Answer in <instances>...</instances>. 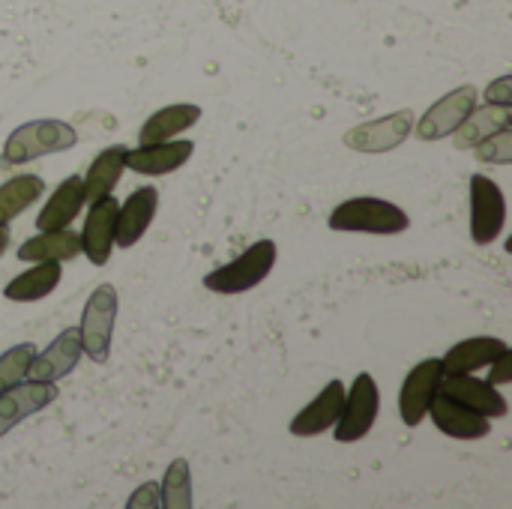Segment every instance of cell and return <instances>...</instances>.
<instances>
[{
  "instance_id": "6da1fadb",
  "label": "cell",
  "mask_w": 512,
  "mask_h": 509,
  "mask_svg": "<svg viewBox=\"0 0 512 509\" xmlns=\"http://www.w3.org/2000/svg\"><path fill=\"white\" fill-rule=\"evenodd\" d=\"M330 228L342 231V234H378V237H390V234H405L411 228V216L384 198H348L342 201L333 213H330Z\"/></svg>"
},
{
  "instance_id": "7a4b0ae2",
  "label": "cell",
  "mask_w": 512,
  "mask_h": 509,
  "mask_svg": "<svg viewBox=\"0 0 512 509\" xmlns=\"http://www.w3.org/2000/svg\"><path fill=\"white\" fill-rule=\"evenodd\" d=\"M78 135L63 120H30L12 129V135L3 144V165H24L48 153H63L75 147Z\"/></svg>"
},
{
  "instance_id": "3957f363",
  "label": "cell",
  "mask_w": 512,
  "mask_h": 509,
  "mask_svg": "<svg viewBox=\"0 0 512 509\" xmlns=\"http://www.w3.org/2000/svg\"><path fill=\"white\" fill-rule=\"evenodd\" d=\"M276 243L273 240H258L252 243L243 255H237L231 264L213 270L204 276V288L213 294H243L258 288L276 267Z\"/></svg>"
},
{
  "instance_id": "277c9868",
  "label": "cell",
  "mask_w": 512,
  "mask_h": 509,
  "mask_svg": "<svg viewBox=\"0 0 512 509\" xmlns=\"http://www.w3.org/2000/svg\"><path fill=\"white\" fill-rule=\"evenodd\" d=\"M378 414H381V390H378V381L369 375V372H360L351 384V390L345 393V405H342V414L333 426V435L339 444H357L363 441L375 423H378Z\"/></svg>"
},
{
  "instance_id": "5b68a950",
  "label": "cell",
  "mask_w": 512,
  "mask_h": 509,
  "mask_svg": "<svg viewBox=\"0 0 512 509\" xmlns=\"http://www.w3.org/2000/svg\"><path fill=\"white\" fill-rule=\"evenodd\" d=\"M114 321H117V291L114 285H99L81 312V324H78V336H81V348L93 363H105L111 354V336H114Z\"/></svg>"
},
{
  "instance_id": "8992f818",
  "label": "cell",
  "mask_w": 512,
  "mask_h": 509,
  "mask_svg": "<svg viewBox=\"0 0 512 509\" xmlns=\"http://www.w3.org/2000/svg\"><path fill=\"white\" fill-rule=\"evenodd\" d=\"M507 198L501 186L486 174H471V240L489 246L504 234Z\"/></svg>"
},
{
  "instance_id": "52a82bcc",
  "label": "cell",
  "mask_w": 512,
  "mask_h": 509,
  "mask_svg": "<svg viewBox=\"0 0 512 509\" xmlns=\"http://www.w3.org/2000/svg\"><path fill=\"white\" fill-rule=\"evenodd\" d=\"M444 375H447V372H444V363H441L438 357L420 360V363L408 372V378H405V384H402V390H399V414H402V423H405V426L417 429V426L426 420L429 405H432L435 393L441 390Z\"/></svg>"
},
{
  "instance_id": "ba28073f",
  "label": "cell",
  "mask_w": 512,
  "mask_h": 509,
  "mask_svg": "<svg viewBox=\"0 0 512 509\" xmlns=\"http://www.w3.org/2000/svg\"><path fill=\"white\" fill-rule=\"evenodd\" d=\"M411 132H414V111L402 108L387 117L354 126L351 132H345L342 141H345V147H351L357 153H390L399 144H405V138Z\"/></svg>"
},
{
  "instance_id": "9c48e42d",
  "label": "cell",
  "mask_w": 512,
  "mask_h": 509,
  "mask_svg": "<svg viewBox=\"0 0 512 509\" xmlns=\"http://www.w3.org/2000/svg\"><path fill=\"white\" fill-rule=\"evenodd\" d=\"M474 108H477V90L471 84L450 90L447 96L432 102V108L417 120V138L420 141H441V138L453 135Z\"/></svg>"
},
{
  "instance_id": "30bf717a",
  "label": "cell",
  "mask_w": 512,
  "mask_h": 509,
  "mask_svg": "<svg viewBox=\"0 0 512 509\" xmlns=\"http://www.w3.org/2000/svg\"><path fill=\"white\" fill-rule=\"evenodd\" d=\"M51 402H57V384L51 381H18L0 393V438L9 435L21 420L45 411Z\"/></svg>"
},
{
  "instance_id": "8fae6325",
  "label": "cell",
  "mask_w": 512,
  "mask_h": 509,
  "mask_svg": "<svg viewBox=\"0 0 512 509\" xmlns=\"http://www.w3.org/2000/svg\"><path fill=\"white\" fill-rule=\"evenodd\" d=\"M195 153V144L189 138H171V141H159V144H138L135 150L126 147L123 156V168L144 174V177H162L171 174L177 168H183Z\"/></svg>"
},
{
  "instance_id": "7c38bea8",
  "label": "cell",
  "mask_w": 512,
  "mask_h": 509,
  "mask_svg": "<svg viewBox=\"0 0 512 509\" xmlns=\"http://www.w3.org/2000/svg\"><path fill=\"white\" fill-rule=\"evenodd\" d=\"M426 417H432V423H435L438 432H444V435H450L456 441H480V438H486L492 432L489 417L465 408L462 402H456L453 396H447L441 390L435 393Z\"/></svg>"
},
{
  "instance_id": "4fadbf2b",
  "label": "cell",
  "mask_w": 512,
  "mask_h": 509,
  "mask_svg": "<svg viewBox=\"0 0 512 509\" xmlns=\"http://www.w3.org/2000/svg\"><path fill=\"white\" fill-rule=\"evenodd\" d=\"M156 207H159L156 186H141V189L129 192V198L123 204H117L114 243L120 249H132L135 243H141V237L147 234V228L156 216Z\"/></svg>"
},
{
  "instance_id": "5bb4252c",
  "label": "cell",
  "mask_w": 512,
  "mask_h": 509,
  "mask_svg": "<svg viewBox=\"0 0 512 509\" xmlns=\"http://www.w3.org/2000/svg\"><path fill=\"white\" fill-rule=\"evenodd\" d=\"M117 204L114 195H105L99 201L90 204V213L84 219V228H81V252L87 255V261L93 267H102L108 264L111 258V249H114V222H117Z\"/></svg>"
},
{
  "instance_id": "9a60e30c",
  "label": "cell",
  "mask_w": 512,
  "mask_h": 509,
  "mask_svg": "<svg viewBox=\"0 0 512 509\" xmlns=\"http://www.w3.org/2000/svg\"><path fill=\"white\" fill-rule=\"evenodd\" d=\"M441 393L453 396L456 402H462L465 408L489 417V420H498V417H507L510 414V405L504 399V393L483 381V378H474V375H444L441 381Z\"/></svg>"
},
{
  "instance_id": "2e32d148",
  "label": "cell",
  "mask_w": 512,
  "mask_h": 509,
  "mask_svg": "<svg viewBox=\"0 0 512 509\" xmlns=\"http://www.w3.org/2000/svg\"><path fill=\"white\" fill-rule=\"evenodd\" d=\"M345 384L342 381H330L288 426V432L294 438H315V435H324L327 429L336 426L339 414H342V405H345Z\"/></svg>"
},
{
  "instance_id": "e0dca14e",
  "label": "cell",
  "mask_w": 512,
  "mask_h": 509,
  "mask_svg": "<svg viewBox=\"0 0 512 509\" xmlns=\"http://www.w3.org/2000/svg\"><path fill=\"white\" fill-rule=\"evenodd\" d=\"M81 354H84V348H81L78 327H69V330H63L42 354L33 357V363H30V369H27V378L57 384L60 378H66V375L78 366Z\"/></svg>"
},
{
  "instance_id": "ac0fdd59",
  "label": "cell",
  "mask_w": 512,
  "mask_h": 509,
  "mask_svg": "<svg viewBox=\"0 0 512 509\" xmlns=\"http://www.w3.org/2000/svg\"><path fill=\"white\" fill-rule=\"evenodd\" d=\"M510 345L498 336H471L465 342H456L444 354V372L447 375H474L477 369H486L495 357H501Z\"/></svg>"
},
{
  "instance_id": "d6986e66",
  "label": "cell",
  "mask_w": 512,
  "mask_h": 509,
  "mask_svg": "<svg viewBox=\"0 0 512 509\" xmlns=\"http://www.w3.org/2000/svg\"><path fill=\"white\" fill-rule=\"evenodd\" d=\"M84 207V180L81 174H69L54 195L48 198V204L39 210L36 216V231H57V228H69L75 222V216Z\"/></svg>"
},
{
  "instance_id": "ffe728a7",
  "label": "cell",
  "mask_w": 512,
  "mask_h": 509,
  "mask_svg": "<svg viewBox=\"0 0 512 509\" xmlns=\"http://www.w3.org/2000/svg\"><path fill=\"white\" fill-rule=\"evenodd\" d=\"M201 120V108L189 105V102H177V105H165L159 111H153L141 132H138V144H159V141H171L180 132L192 129Z\"/></svg>"
},
{
  "instance_id": "44dd1931",
  "label": "cell",
  "mask_w": 512,
  "mask_h": 509,
  "mask_svg": "<svg viewBox=\"0 0 512 509\" xmlns=\"http://www.w3.org/2000/svg\"><path fill=\"white\" fill-rule=\"evenodd\" d=\"M81 255V237L78 231L57 228V231H42L18 246V261L33 264V261H72Z\"/></svg>"
},
{
  "instance_id": "7402d4cb",
  "label": "cell",
  "mask_w": 512,
  "mask_h": 509,
  "mask_svg": "<svg viewBox=\"0 0 512 509\" xmlns=\"http://www.w3.org/2000/svg\"><path fill=\"white\" fill-rule=\"evenodd\" d=\"M60 276H63L60 261H33L30 270L9 279V285L3 288V297L12 303H36L60 285Z\"/></svg>"
},
{
  "instance_id": "603a6c76",
  "label": "cell",
  "mask_w": 512,
  "mask_h": 509,
  "mask_svg": "<svg viewBox=\"0 0 512 509\" xmlns=\"http://www.w3.org/2000/svg\"><path fill=\"white\" fill-rule=\"evenodd\" d=\"M123 156H126L123 144H111L102 153H96L87 174L81 177L84 180V201L93 204V201L114 192V186L120 183V174H123Z\"/></svg>"
},
{
  "instance_id": "cb8c5ba5",
  "label": "cell",
  "mask_w": 512,
  "mask_h": 509,
  "mask_svg": "<svg viewBox=\"0 0 512 509\" xmlns=\"http://www.w3.org/2000/svg\"><path fill=\"white\" fill-rule=\"evenodd\" d=\"M512 126V111L510 108H498V105H486V108H474L462 126L453 132V144L459 150H471L477 147L480 141H486L489 135H495L498 129Z\"/></svg>"
},
{
  "instance_id": "d4e9b609",
  "label": "cell",
  "mask_w": 512,
  "mask_h": 509,
  "mask_svg": "<svg viewBox=\"0 0 512 509\" xmlns=\"http://www.w3.org/2000/svg\"><path fill=\"white\" fill-rule=\"evenodd\" d=\"M45 192V180L36 174H18L0 183V228L18 219L27 207H33Z\"/></svg>"
},
{
  "instance_id": "484cf974",
  "label": "cell",
  "mask_w": 512,
  "mask_h": 509,
  "mask_svg": "<svg viewBox=\"0 0 512 509\" xmlns=\"http://www.w3.org/2000/svg\"><path fill=\"white\" fill-rule=\"evenodd\" d=\"M195 504L192 498V471L186 459H174L165 471V480L159 486V507L189 509Z\"/></svg>"
},
{
  "instance_id": "4316f807",
  "label": "cell",
  "mask_w": 512,
  "mask_h": 509,
  "mask_svg": "<svg viewBox=\"0 0 512 509\" xmlns=\"http://www.w3.org/2000/svg\"><path fill=\"white\" fill-rule=\"evenodd\" d=\"M33 357H36V348L30 342L15 345V348H9V351L0 354V393L6 387H12V384H18V381L27 378V369H30Z\"/></svg>"
},
{
  "instance_id": "83f0119b",
  "label": "cell",
  "mask_w": 512,
  "mask_h": 509,
  "mask_svg": "<svg viewBox=\"0 0 512 509\" xmlns=\"http://www.w3.org/2000/svg\"><path fill=\"white\" fill-rule=\"evenodd\" d=\"M477 153L480 162H492V165H510L512 162V126L498 129L495 135H489L486 141H480L477 147H471Z\"/></svg>"
},
{
  "instance_id": "f1b7e54d",
  "label": "cell",
  "mask_w": 512,
  "mask_h": 509,
  "mask_svg": "<svg viewBox=\"0 0 512 509\" xmlns=\"http://www.w3.org/2000/svg\"><path fill=\"white\" fill-rule=\"evenodd\" d=\"M486 105L512 108V75H501L486 87Z\"/></svg>"
},
{
  "instance_id": "f546056e",
  "label": "cell",
  "mask_w": 512,
  "mask_h": 509,
  "mask_svg": "<svg viewBox=\"0 0 512 509\" xmlns=\"http://www.w3.org/2000/svg\"><path fill=\"white\" fill-rule=\"evenodd\" d=\"M159 507V483H144L126 501V509H156Z\"/></svg>"
},
{
  "instance_id": "4dcf8cb0",
  "label": "cell",
  "mask_w": 512,
  "mask_h": 509,
  "mask_svg": "<svg viewBox=\"0 0 512 509\" xmlns=\"http://www.w3.org/2000/svg\"><path fill=\"white\" fill-rule=\"evenodd\" d=\"M489 384H495V387H501V384H510L512 381V351L507 348L501 357H495L492 363H489Z\"/></svg>"
},
{
  "instance_id": "1f68e13d",
  "label": "cell",
  "mask_w": 512,
  "mask_h": 509,
  "mask_svg": "<svg viewBox=\"0 0 512 509\" xmlns=\"http://www.w3.org/2000/svg\"><path fill=\"white\" fill-rule=\"evenodd\" d=\"M9 249V231H6V225L0 228V258H3V252Z\"/></svg>"
}]
</instances>
